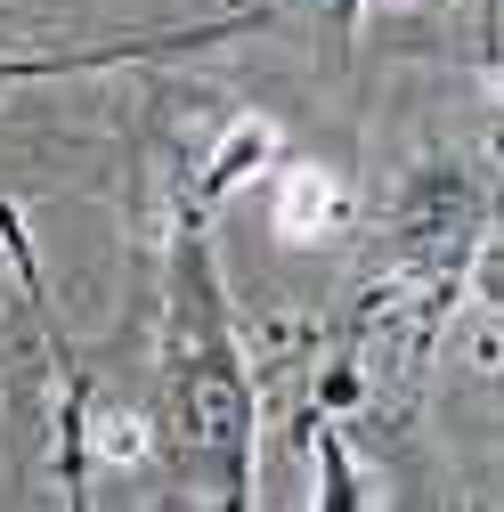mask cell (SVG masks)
<instances>
[{
    "mask_svg": "<svg viewBox=\"0 0 504 512\" xmlns=\"http://www.w3.org/2000/svg\"><path fill=\"white\" fill-rule=\"evenodd\" d=\"M171 407L187 447L220 472V496L244 504L252 496V391H244V358L228 334V301L204 269V236L179 228L171 252Z\"/></svg>",
    "mask_w": 504,
    "mask_h": 512,
    "instance_id": "6da1fadb",
    "label": "cell"
},
{
    "mask_svg": "<svg viewBox=\"0 0 504 512\" xmlns=\"http://www.w3.org/2000/svg\"><path fill=\"white\" fill-rule=\"evenodd\" d=\"M277 236L285 244H318V236H334L342 220H350V196L334 187V171H318V163H293L285 179H277Z\"/></svg>",
    "mask_w": 504,
    "mask_h": 512,
    "instance_id": "7a4b0ae2",
    "label": "cell"
},
{
    "mask_svg": "<svg viewBox=\"0 0 504 512\" xmlns=\"http://www.w3.org/2000/svg\"><path fill=\"white\" fill-rule=\"evenodd\" d=\"M98 456L106 464H147V447H155V431H147V415H131V407H82V456Z\"/></svg>",
    "mask_w": 504,
    "mask_h": 512,
    "instance_id": "277c9868",
    "label": "cell"
},
{
    "mask_svg": "<svg viewBox=\"0 0 504 512\" xmlns=\"http://www.w3.org/2000/svg\"><path fill=\"white\" fill-rule=\"evenodd\" d=\"M277 155V122H261V114H244L236 131L220 139V155L204 163V196H228V187H244L252 171H261Z\"/></svg>",
    "mask_w": 504,
    "mask_h": 512,
    "instance_id": "3957f363",
    "label": "cell"
},
{
    "mask_svg": "<svg viewBox=\"0 0 504 512\" xmlns=\"http://www.w3.org/2000/svg\"><path fill=\"white\" fill-rule=\"evenodd\" d=\"M318 464H326L318 504H334V512H342V504H366V496H358V480H350V464H342V439H334V431H318Z\"/></svg>",
    "mask_w": 504,
    "mask_h": 512,
    "instance_id": "5b68a950",
    "label": "cell"
}]
</instances>
